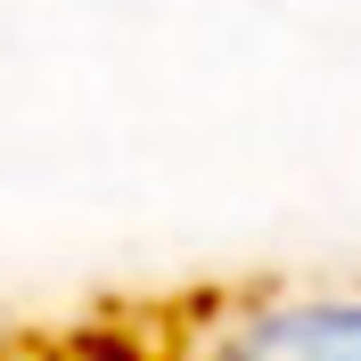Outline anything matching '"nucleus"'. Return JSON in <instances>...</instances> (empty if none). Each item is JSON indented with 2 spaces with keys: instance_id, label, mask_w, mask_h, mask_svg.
Returning <instances> with one entry per match:
<instances>
[{
  "instance_id": "nucleus-1",
  "label": "nucleus",
  "mask_w": 361,
  "mask_h": 361,
  "mask_svg": "<svg viewBox=\"0 0 361 361\" xmlns=\"http://www.w3.org/2000/svg\"><path fill=\"white\" fill-rule=\"evenodd\" d=\"M197 361H361V304H238Z\"/></svg>"
}]
</instances>
